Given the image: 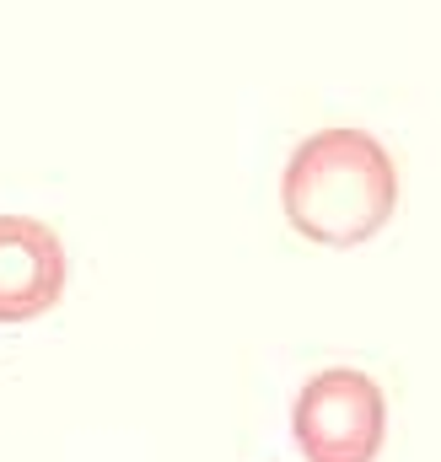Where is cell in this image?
<instances>
[{
	"label": "cell",
	"instance_id": "6da1fadb",
	"mask_svg": "<svg viewBox=\"0 0 441 462\" xmlns=\"http://www.w3.org/2000/svg\"><path fill=\"white\" fill-rule=\"evenodd\" d=\"M280 205L307 242L361 247L399 210V167L366 129H318L291 151Z\"/></svg>",
	"mask_w": 441,
	"mask_h": 462
},
{
	"label": "cell",
	"instance_id": "7a4b0ae2",
	"mask_svg": "<svg viewBox=\"0 0 441 462\" xmlns=\"http://www.w3.org/2000/svg\"><path fill=\"white\" fill-rule=\"evenodd\" d=\"M291 430L307 462H377L388 436L382 387L355 365H329L302 387Z\"/></svg>",
	"mask_w": 441,
	"mask_h": 462
},
{
	"label": "cell",
	"instance_id": "3957f363",
	"mask_svg": "<svg viewBox=\"0 0 441 462\" xmlns=\"http://www.w3.org/2000/svg\"><path fill=\"white\" fill-rule=\"evenodd\" d=\"M65 296V242L49 221L0 216V323H33Z\"/></svg>",
	"mask_w": 441,
	"mask_h": 462
}]
</instances>
